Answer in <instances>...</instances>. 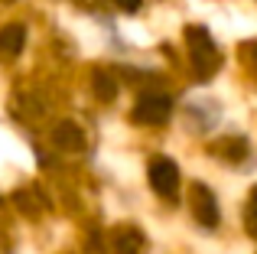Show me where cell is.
<instances>
[{
  "mask_svg": "<svg viewBox=\"0 0 257 254\" xmlns=\"http://www.w3.org/2000/svg\"><path fill=\"white\" fill-rule=\"evenodd\" d=\"M186 39H189V56H192L195 72H199L202 78H208L215 69H218V62H221V56H218V49H215L212 36H208V30H205V26H189Z\"/></svg>",
  "mask_w": 257,
  "mask_h": 254,
  "instance_id": "cell-1",
  "label": "cell"
},
{
  "mask_svg": "<svg viewBox=\"0 0 257 254\" xmlns=\"http://www.w3.org/2000/svg\"><path fill=\"white\" fill-rule=\"evenodd\" d=\"M173 114V98L170 95H160V91H150L144 95L137 104H134V121L137 124H166Z\"/></svg>",
  "mask_w": 257,
  "mask_h": 254,
  "instance_id": "cell-2",
  "label": "cell"
},
{
  "mask_svg": "<svg viewBox=\"0 0 257 254\" xmlns=\"http://www.w3.org/2000/svg\"><path fill=\"white\" fill-rule=\"evenodd\" d=\"M147 173H150V186L163 199H173L176 196V186H179V166H176L170 157L150 160V170H147Z\"/></svg>",
  "mask_w": 257,
  "mask_h": 254,
  "instance_id": "cell-3",
  "label": "cell"
},
{
  "mask_svg": "<svg viewBox=\"0 0 257 254\" xmlns=\"http://www.w3.org/2000/svg\"><path fill=\"white\" fill-rule=\"evenodd\" d=\"M192 196H195V218H199V225L215 228V225H218V205H215V196L205 189V186H195Z\"/></svg>",
  "mask_w": 257,
  "mask_h": 254,
  "instance_id": "cell-4",
  "label": "cell"
},
{
  "mask_svg": "<svg viewBox=\"0 0 257 254\" xmlns=\"http://www.w3.org/2000/svg\"><path fill=\"white\" fill-rule=\"evenodd\" d=\"M23 43H26V30L20 23H10V26H0V56L13 59L23 52Z\"/></svg>",
  "mask_w": 257,
  "mask_h": 254,
  "instance_id": "cell-5",
  "label": "cell"
},
{
  "mask_svg": "<svg viewBox=\"0 0 257 254\" xmlns=\"http://www.w3.org/2000/svg\"><path fill=\"white\" fill-rule=\"evenodd\" d=\"M52 140H56V147H62V150H82L85 147V134L78 131L72 121H62L52 131Z\"/></svg>",
  "mask_w": 257,
  "mask_h": 254,
  "instance_id": "cell-6",
  "label": "cell"
},
{
  "mask_svg": "<svg viewBox=\"0 0 257 254\" xmlns=\"http://www.w3.org/2000/svg\"><path fill=\"white\" fill-rule=\"evenodd\" d=\"M94 91H98L104 101H111L114 91H117V85H114V78L107 75V72H98V75H94Z\"/></svg>",
  "mask_w": 257,
  "mask_h": 254,
  "instance_id": "cell-7",
  "label": "cell"
},
{
  "mask_svg": "<svg viewBox=\"0 0 257 254\" xmlns=\"http://www.w3.org/2000/svg\"><path fill=\"white\" fill-rule=\"evenodd\" d=\"M117 248H120V254H137L140 251V235L137 231H124V235L117 238Z\"/></svg>",
  "mask_w": 257,
  "mask_h": 254,
  "instance_id": "cell-8",
  "label": "cell"
},
{
  "mask_svg": "<svg viewBox=\"0 0 257 254\" xmlns=\"http://www.w3.org/2000/svg\"><path fill=\"white\" fill-rule=\"evenodd\" d=\"M247 231H251V235L257 238V189L251 192V202H247Z\"/></svg>",
  "mask_w": 257,
  "mask_h": 254,
  "instance_id": "cell-9",
  "label": "cell"
},
{
  "mask_svg": "<svg viewBox=\"0 0 257 254\" xmlns=\"http://www.w3.org/2000/svg\"><path fill=\"white\" fill-rule=\"evenodd\" d=\"M114 4H117V7H120V10H124V13H137L144 0H114Z\"/></svg>",
  "mask_w": 257,
  "mask_h": 254,
  "instance_id": "cell-10",
  "label": "cell"
}]
</instances>
